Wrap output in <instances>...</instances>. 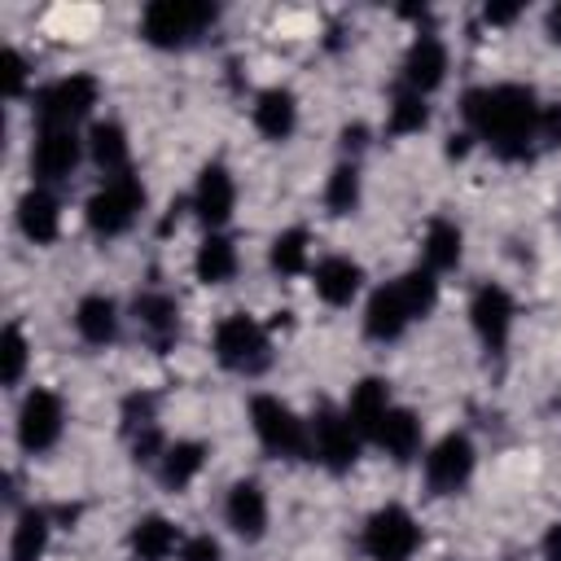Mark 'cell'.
Listing matches in <instances>:
<instances>
[{
	"label": "cell",
	"mask_w": 561,
	"mask_h": 561,
	"mask_svg": "<svg viewBox=\"0 0 561 561\" xmlns=\"http://www.w3.org/2000/svg\"><path fill=\"white\" fill-rule=\"evenodd\" d=\"M460 114L469 123L473 136H482L500 158L522 162L535 153L539 145V118L543 105L530 88L522 83H486V88H469L460 96Z\"/></svg>",
	"instance_id": "6da1fadb"
},
{
	"label": "cell",
	"mask_w": 561,
	"mask_h": 561,
	"mask_svg": "<svg viewBox=\"0 0 561 561\" xmlns=\"http://www.w3.org/2000/svg\"><path fill=\"white\" fill-rule=\"evenodd\" d=\"M438 302V280L430 267H412L403 276H394L390 285L373 289L368 307H364V333L373 342H394L403 337V329L412 320H425Z\"/></svg>",
	"instance_id": "7a4b0ae2"
},
{
	"label": "cell",
	"mask_w": 561,
	"mask_h": 561,
	"mask_svg": "<svg viewBox=\"0 0 561 561\" xmlns=\"http://www.w3.org/2000/svg\"><path fill=\"white\" fill-rule=\"evenodd\" d=\"M250 425H254L267 456H280V460H307L311 456V425L289 403H280L276 394L250 399Z\"/></svg>",
	"instance_id": "3957f363"
},
{
	"label": "cell",
	"mask_w": 561,
	"mask_h": 561,
	"mask_svg": "<svg viewBox=\"0 0 561 561\" xmlns=\"http://www.w3.org/2000/svg\"><path fill=\"white\" fill-rule=\"evenodd\" d=\"M215 359L228 368V373H241V377H259L267 364H272V337L267 329L245 316V311H232L215 324Z\"/></svg>",
	"instance_id": "277c9868"
},
{
	"label": "cell",
	"mask_w": 561,
	"mask_h": 561,
	"mask_svg": "<svg viewBox=\"0 0 561 561\" xmlns=\"http://www.w3.org/2000/svg\"><path fill=\"white\" fill-rule=\"evenodd\" d=\"M219 18L215 4H193V0H153L140 13V35L153 48H184L193 44L210 22Z\"/></svg>",
	"instance_id": "5b68a950"
},
{
	"label": "cell",
	"mask_w": 561,
	"mask_h": 561,
	"mask_svg": "<svg viewBox=\"0 0 561 561\" xmlns=\"http://www.w3.org/2000/svg\"><path fill=\"white\" fill-rule=\"evenodd\" d=\"M140 210H145V184H140L131 171H123V175H110V180L88 197L83 219H88V228H92L96 237H118V232H127V228L140 219Z\"/></svg>",
	"instance_id": "8992f818"
},
{
	"label": "cell",
	"mask_w": 561,
	"mask_h": 561,
	"mask_svg": "<svg viewBox=\"0 0 561 561\" xmlns=\"http://www.w3.org/2000/svg\"><path fill=\"white\" fill-rule=\"evenodd\" d=\"M359 548L368 561H412V552L421 548V526L403 504H386L364 522Z\"/></svg>",
	"instance_id": "52a82bcc"
},
{
	"label": "cell",
	"mask_w": 561,
	"mask_h": 561,
	"mask_svg": "<svg viewBox=\"0 0 561 561\" xmlns=\"http://www.w3.org/2000/svg\"><path fill=\"white\" fill-rule=\"evenodd\" d=\"M101 96V83L92 75H61L53 79L48 88L35 92V114H39V127H75L83 114H92Z\"/></svg>",
	"instance_id": "ba28073f"
},
{
	"label": "cell",
	"mask_w": 561,
	"mask_h": 561,
	"mask_svg": "<svg viewBox=\"0 0 561 561\" xmlns=\"http://www.w3.org/2000/svg\"><path fill=\"white\" fill-rule=\"evenodd\" d=\"M311 456L333 473H346L359 460V430L351 425L346 412H337L329 403L316 408V416H311Z\"/></svg>",
	"instance_id": "9c48e42d"
},
{
	"label": "cell",
	"mask_w": 561,
	"mask_h": 561,
	"mask_svg": "<svg viewBox=\"0 0 561 561\" xmlns=\"http://www.w3.org/2000/svg\"><path fill=\"white\" fill-rule=\"evenodd\" d=\"M61 430H66V408H61V399H57L48 386H35V390L22 399V408H18V443H22V451H31V456L48 451V447L61 438Z\"/></svg>",
	"instance_id": "30bf717a"
},
{
	"label": "cell",
	"mask_w": 561,
	"mask_h": 561,
	"mask_svg": "<svg viewBox=\"0 0 561 561\" xmlns=\"http://www.w3.org/2000/svg\"><path fill=\"white\" fill-rule=\"evenodd\" d=\"M473 465H478V451L469 443V434H443L430 451H425V482L434 495H456L469 478H473Z\"/></svg>",
	"instance_id": "8fae6325"
},
{
	"label": "cell",
	"mask_w": 561,
	"mask_h": 561,
	"mask_svg": "<svg viewBox=\"0 0 561 561\" xmlns=\"http://www.w3.org/2000/svg\"><path fill=\"white\" fill-rule=\"evenodd\" d=\"M79 158H83V140L75 136V127H39L31 145V175L39 184H57L79 167Z\"/></svg>",
	"instance_id": "7c38bea8"
},
{
	"label": "cell",
	"mask_w": 561,
	"mask_h": 561,
	"mask_svg": "<svg viewBox=\"0 0 561 561\" xmlns=\"http://www.w3.org/2000/svg\"><path fill=\"white\" fill-rule=\"evenodd\" d=\"M469 324H473L478 342H482L491 355H500V351L508 346V333H513V298H508V289H500V285H478L473 298H469Z\"/></svg>",
	"instance_id": "4fadbf2b"
},
{
	"label": "cell",
	"mask_w": 561,
	"mask_h": 561,
	"mask_svg": "<svg viewBox=\"0 0 561 561\" xmlns=\"http://www.w3.org/2000/svg\"><path fill=\"white\" fill-rule=\"evenodd\" d=\"M232 206H237V184H232L228 167L224 162H206L197 171V184H193V210H197V219L210 224V228H219V224H228Z\"/></svg>",
	"instance_id": "5bb4252c"
},
{
	"label": "cell",
	"mask_w": 561,
	"mask_h": 561,
	"mask_svg": "<svg viewBox=\"0 0 561 561\" xmlns=\"http://www.w3.org/2000/svg\"><path fill=\"white\" fill-rule=\"evenodd\" d=\"M131 316H136L140 333H145L158 351H167V346L180 337V307H175V298L162 294V289H145V294H136Z\"/></svg>",
	"instance_id": "9a60e30c"
},
{
	"label": "cell",
	"mask_w": 561,
	"mask_h": 561,
	"mask_svg": "<svg viewBox=\"0 0 561 561\" xmlns=\"http://www.w3.org/2000/svg\"><path fill=\"white\" fill-rule=\"evenodd\" d=\"M443 75H447V44L438 39V35H416L412 39V48H408V57H403V83H408V92H434L438 83H443Z\"/></svg>",
	"instance_id": "2e32d148"
},
{
	"label": "cell",
	"mask_w": 561,
	"mask_h": 561,
	"mask_svg": "<svg viewBox=\"0 0 561 561\" xmlns=\"http://www.w3.org/2000/svg\"><path fill=\"white\" fill-rule=\"evenodd\" d=\"M224 517L232 526V535H241L245 543L263 539L267 530V495L259 482H232L228 500H224Z\"/></svg>",
	"instance_id": "e0dca14e"
},
{
	"label": "cell",
	"mask_w": 561,
	"mask_h": 561,
	"mask_svg": "<svg viewBox=\"0 0 561 561\" xmlns=\"http://www.w3.org/2000/svg\"><path fill=\"white\" fill-rule=\"evenodd\" d=\"M311 280H316V294L329 307H346L359 294V285H364V267L355 259H346V254H329V259L316 263Z\"/></svg>",
	"instance_id": "ac0fdd59"
},
{
	"label": "cell",
	"mask_w": 561,
	"mask_h": 561,
	"mask_svg": "<svg viewBox=\"0 0 561 561\" xmlns=\"http://www.w3.org/2000/svg\"><path fill=\"white\" fill-rule=\"evenodd\" d=\"M254 127L267 140H289L298 127V101L289 88H263L254 96Z\"/></svg>",
	"instance_id": "d6986e66"
},
{
	"label": "cell",
	"mask_w": 561,
	"mask_h": 561,
	"mask_svg": "<svg viewBox=\"0 0 561 561\" xmlns=\"http://www.w3.org/2000/svg\"><path fill=\"white\" fill-rule=\"evenodd\" d=\"M18 228H22L26 241L48 245V241L57 237V228H61V206H57V197H53L48 188L22 193V202H18Z\"/></svg>",
	"instance_id": "ffe728a7"
},
{
	"label": "cell",
	"mask_w": 561,
	"mask_h": 561,
	"mask_svg": "<svg viewBox=\"0 0 561 561\" xmlns=\"http://www.w3.org/2000/svg\"><path fill=\"white\" fill-rule=\"evenodd\" d=\"M390 408H394V403H390V386H386L381 377H364V381L351 390V399H346V416H351V425L359 430V438H373Z\"/></svg>",
	"instance_id": "44dd1931"
},
{
	"label": "cell",
	"mask_w": 561,
	"mask_h": 561,
	"mask_svg": "<svg viewBox=\"0 0 561 561\" xmlns=\"http://www.w3.org/2000/svg\"><path fill=\"white\" fill-rule=\"evenodd\" d=\"M75 333L88 346H110L118 337V307L105 294H83L75 307Z\"/></svg>",
	"instance_id": "7402d4cb"
},
{
	"label": "cell",
	"mask_w": 561,
	"mask_h": 561,
	"mask_svg": "<svg viewBox=\"0 0 561 561\" xmlns=\"http://www.w3.org/2000/svg\"><path fill=\"white\" fill-rule=\"evenodd\" d=\"M373 443H377L390 460H399V465L412 460V456L421 451V421H416V412H408V408H390L386 421L377 425Z\"/></svg>",
	"instance_id": "603a6c76"
},
{
	"label": "cell",
	"mask_w": 561,
	"mask_h": 561,
	"mask_svg": "<svg viewBox=\"0 0 561 561\" xmlns=\"http://www.w3.org/2000/svg\"><path fill=\"white\" fill-rule=\"evenodd\" d=\"M206 443H197V438H180V443H171L167 451H162V460H158V478H162V486L167 491H184L197 473H202V465H206Z\"/></svg>",
	"instance_id": "cb8c5ba5"
},
{
	"label": "cell",
	"mask_w": 561,
	"mask_h": 561,
	"mask_svg": "<svg viewBox=\"0 0 561 561\" xmlns=\"http://www.w3.org/2000/svg\"><path fill=\"white\" fill-rule=\"evenodd\" d=\"M175 543H180V530H175L162 513L140 517V522L131 526V535H127V548H131L136 561H167V557L175 552Z\"/></svg>",
	"instance_id": "d4e9b609"
},
{
	"label": "cell",
	"mask_w": 561,
	"mask_h": 561,
	"mask_svg": "<svg viewBox=\"0 0 561 561\" xmlns=\"http://www.w3.org/2000/svg\"><path fill=\"white\" fill-rule=\"evenodd\" d=\"M53 535V513L48 508H22L9 535V561H39Z\"/></svg>",
	"instance_id": "484cf974"
},
{
	"label": "cell",
	"mask_w": 561,
	"mask_h": 561,
	"mask_svg": "<svg viewBox=\"0 0 561 561\" xmlns=\"http://www.w3.org/2000/svg\"><path fill=\"white\" fill-rule=\"evenodd\" d=\"M465 254V232L451 224V219H430L425 228V241H421V259L430 272H451Z\"/></svg>",
	"instance_id": "4316f807"
},
{
	"label": "cell",
	"mask_w": 561,
	"mask_h": 561,
	"mask_svg": "<svg viewBox=\"0 0 561 561\" xmlns=\"http://www.w3.org/2000/svg\"><path fill=\"white\" fill-rule=\"evenodd\" d=\"M193 276L202 285H228L237 276V245L219 232H210L193 254Z\"/></svg>",
	"instance_id": "83f0119b"
},
{
	"label": "cell",
	"mask_w": 561,
	"mask_h": 561,
	"mask_svg": "<svg viewBox=\"0 0 561 561\" xmlns=\"http://www.w3.org/2000/svg\"><path fill=\"white\" fill-rule=\"evenodd\" d=\"M88 158L105 171V175H123L127 171V131L118 123H92L88 131Z\"/></svg>",
	"instance_id": "f1b7e54d"
},
{
	"label": "cell",
	"mask_w": 561,
	"mask_h": 561,
	"mask_svg": "<svg viewBox=\"0 0 561 561\" xmlns=\"http://www.w3.org/2000/svg\"><path fill=\"white\" fill-rule=\"evenodd\" d=\"M267 263L272 272L280 276H298L307 267V228H285L272 237V250H267Z\"/></svg>",
	"instance_id": "f546056e"
},
{
	"label": "cell",
	"mask_w": 561,
	"mask_h": 561,
	"mask_svg": "<svg viewBox=\"0 0 561 561\" xmlns=\"http://www.w3.org/2000/svg\"><path fill=\"white\" fill-rule=\"evenodd\" d=\"M430 123V105L421 92H399L390 101V114H386V131L390 136H412V131H425Z\"/></svg>",
	"instance_id": "4dcf8cb0"
},
{
	"label": "cell",
	"mask_w": 561,
	"mask_h": 561,
	"mask_svg": "<svg viewBox=\"0 0 561 561\" xmlns=\"http://www.w3.org/2000/svg\"><path fill=\"white\" fill-rule=\"evenodd\" d=\"M324 206L333 215H351L359 206V171L355 162H342L329 171V184H324Z\"/></svg>",
	"instance_id": "1f68e13d"
},
{
	"label": "cell",
	"mask_w": 561,
	"mask_h": 561,
	"mask_svg": "<svg viewBox=\"0 0 561 561\" xmlns=\"http://www.w3.org/2000/svg\"><path fill=\"white\" fill-rule=\"evenodd\" d=\"M26 359H31V342L18 324H4L0 333V381L4 386H18L22 373H26Z\"/></svg>",
	"instance_id": "d6a6232c"
},
{
	"label": "cell",
	"mask_w": 561,
	"mask_h": 561,
	"mask_svg": "<svg viewBox=\"0 0 561 561\" xmlns=\"http://www.w3.org/2000/svg\"><path fill=\"white\" fill-rule=\"evenodd\" d=\"M158 425V399L149 390H136L123 399V430L127 434H140V430H153Z\"/></svg>",
	"instance_id": "836d02e7"
},
{
	"label": "cell",
	"mask_w": 561,
	"mask_h": 561,
	"mask_svg": "<svg viewBox=\"0 0 561 561\" xmlns=\"http://www.w3.org/2000/svg\"><path fill=\"white\" fill-rule=\"evenodd\" d=\"M180 561H224V548L215 535H188L180 543Z\"/></svg>",
	"instance_id": "e575fe53"
},
{
	"label": "cell",
	"mask_w": 561,
	"mask_h": 561,
	"mask_svg": "<svg viewBox=\"0 0 561 561\" xmlns=\"http://www.w3.org/2000/svg\"><path fill=\"white\" fill-rule=\"evenodd\" d=\"M26 75H31L26 57H22L18 48H4V92H9V96H22V92H26Z\"/></svg>",
	"instance_id": "d590c367"
},
{
	"label": "cell",
	"mask_w": 561,
	"mask_h": 561,
	"mask_svg": "<svg viewBox=\"0 0 561 561\" xmlns=\"http://www.w3.org/2000/svg\"><path fill=\"white\" fill-rule=\"evenodd\" d=\"M539 552H543V561H561V522H552V526L543 530Z\"/></svg>",
	"instance_id": "8d00e7d4"
},
{
	"label": "cell",
	"mask_w": 561,
	"mask_h": 561,
	"mask_svg": "<svg viewBox=\"0 0 561 561\" xmlns=\"http://www.w3.org/2000/svg\"><path fill=\"white\" fill-rule=\"evenodd\" d=\"M517 13H522L517 4H486V13H482V18H486L491 26H504V22H513Z\"/></svg>",
	"instance_id": "74e56055"
},
{
	"label": "cell",
	"mask_w": 561,
	"mask_h": 561,
	"mask_svg": "<svg viewBox=\"0 0 561 561\" xmlns=\"http://www.w3.org/2000/svg\"><path fill=\"white\" fill-rule=\"evenodd\" d=\"M469 140H473L469 131H460V136H447V158H465V153H469Z\"/></svg>",
	"instance_id": "f35d334b"
},
{
	"label": "cell",
	"mask_w": 561,
	"mask_h": 561,
	"mask_svg": "<svg viewBox=\"0 0 561 561\" xmlns=\"http://www.w3.org/2000/svg\"><path fill=\"white\" fill-rule=\"evenodd\" d=\"M548 39H552V44H561V4H552V9H548Z\"/></svg>",
	"instance_id": "ab89813d"
},
{
	"label": "cell",
	"mask_w": 561,
	"mask_h": 561,
	"mask_svg": "<svg viewBox=\"0 0 561 561\" xmlns=\"http://www.w3.org/2000/svg\"><path fill=\"white\" fill-rule=\"evenodd\" d=\"M342 140H346V149H351V145L359 149V145H364V127H346V131H342Z\"/></svg>",
	"instance_id": "60d3db41"
}]
</instances>
